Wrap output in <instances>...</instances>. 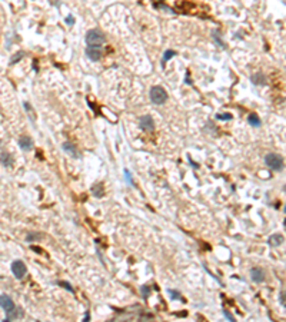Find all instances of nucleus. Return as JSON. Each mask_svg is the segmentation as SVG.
<instances>
[{"label":"nucleus","instance_id":"nucleus-1","mask_svg":"<svg viewBox=\"0 0 286 322\" xmlns=\"http://www.w3.org/2000/svg\"><path fill=\"white\" fill-rule=\"evenodd\" d=\"M106 37L103 32H100L99 29H90L86 33V43L88 46H102L105 43Z\"/></svg>","mask_w":286,"mask_h":322},{"label":"nucleus","instance_id":"nucleus-2","mask_svg":"<svg viewBox=\"0 0 286 322\" xmlns=\"http://www.w3.org/2000/svg\"><path fill=\"white\" fill-rule=\"evenodd\" d=\"M265 163L275 172H280L283 169V157L277 153H268L265 156Z\"/></svg>","mask_w":286,"mask_h":322},{"label":"nucleus","instance_id":"nucleus-3","mask_svg":"<svg viewBox=\"0 0 286 322\" xmlns=\"http://www.w3.org/2000/svg\"><path fill=\"white\" fill-rule=\"evenodd\" d=\"M149 96H150V100H152V103L154 105H163L166 100H167V93H166V90L162 88V86H153L150 92H149Z\"/></svg>","mask_w":286,"mask_h":322},{"label":"nucleus","instance_id":"nucleus-4","mask_svg":"<svg viewBox=\"0 0 286 322\" xmlns=\"http://www.w3.org/2000/svg\"><path fill=\"white\" fill-rule=\"evenodd\" d=\"M11 272H13V275H14L16 279H23L26 276V274H27V266H26V264L23 261L16 259L11 264Z\"/></svg>","mask_w":286,"mask_h":322},{"label":"nucleus","instance_id":"nucleus-5","mask_svg":"<svg viewBox=\"0 0 286 322\" xmlns=\"http://www.w3.org/2000/svg\"><path fill=\"white\" fill-rule=\"evenodd\" d=\"M0 306L4 309V312H6V316H7V315H10L11 312L14 311V308H16L14 302H13V299H11L9 295H0Z\"/></svg>","mask_w":286,"mask_h":322},{"label":"nucleus","instance_id":"nucleus-6","mask_svg":"<svg viewBox=\"0 0 286 322\" xmlns=\"http://www.w3.org/2000/svg\"><path fill=\"white\" fill-rule=\"evenodd\" d=\"M102 55H103L102 46H88V47H86V56H88L92 62L100 60Z\"/></svg>","mask_w":286,"mask_h":322},{"label":"nucleus","instance_id":"nucleus-7","mask_svg":"<svg viewBox=\"0 0 286 322\" xmlns=\"http://www.w3.org/2000/svg\"><path fill=\"white\" fill-rule=\"evenodd\" d=\"M249 274H250V279H252L253 282H256V284H262V282H265V279H266L265 271L259 266H253Z\"/></svg>","mask_w":286,"mask_h":322},{"label":"nucleus","instance_id":"nucleus-8","mask_svg":"<svg viewBox=\"0 0 286 322\" xmlns=\"http://www.w3.org/2000/svg\"><path fill=\"white\" fill-rule=\"evenodd\" d=\"M140 128H142L143 130H147V132H152L154 130V122H153V118L150 116V115H144L140 118Z\"/></svg>","mask_w":286,"mask_h":322},{"label":"nucleus","instance_id":"nucleus-9","mask_svg":"<svg viewBox=\"0 0 286 322\" xmlns=\"http://www.w3.org/2000/svg\"><path fill=\"white\" fill-rule=\"evenodd\" d=\"M17 143H19V146H20V149L24 150V152L33 149V140H32L29 136H22V137H19Z\"/></svg>","mask_w":286,"mask_h":322},{"label":"nucleus","instance_id":"nucleus-10","mask_svg":"<svg viewBox=\"0 0 286 322\" xmlns=\"http://www.w3.org/2000/svg\"><path fill=\"white\" fill-rule=\"evenodd\" d=\"M283 241H285L283 235H280V233H275V235H270V236H269V239H268V245L272 246V248H276V246H280V245L283 244Z\"/></svg>","mask_w":286,"mask_h":322},{"label":"nucleus","instance_id":"nucleus-11","mask_svg":"<svg viewBox=\"0 0 286 322\" xmlns=\"http://www.w3.org/2000/svg\"><path fill=\"white\" fill-rule=\"evenodd\" d=\"M62 149L66 152L67 155L72 156V157H80V155H79V152H77V149H76V146L72 143V142H65V143L62 145Z\"/></svg>","mask_w":286,"mask_h":322},{"label":"nucleus","instance_id":"nucleus-12","mask_svg":"<svg viewBox=\"0 0 286 322\" xmlns=\"http://www.w3.org/2000/svg\"><path fill=\"white\" fill-rule=\"evenodd\" d=\"M0 162H1V165H4L6 167H10L13 165V156L9 152H1L0 153Z\"/></svg>","mask_w":286,"mask_h":322},{"label":"nucleus","instance_id":"nucleus-13","mask_svg":"<svg viewBox=\"0 0 286 322\" xmlns=\"http://www.w3.org/2000/svg\"><path fill=\"white\" fill-rule=\"evenodd\" d=\"M248 123H249L250 126H253V128H259V126L262 125L260 119H259L258 115H255V113H250V115L248 116Z\"/></svg>","mask_w":286,"mask_h":322},{"label":"nucleus","instance_id":"nucleus-14","mask_svg":"<svg viewBox=\"0 0 286 322\" xmlns=\"http://www.w3.org/2000/svg\"><path fill=\"white\" fill-rule=\"evenodd\" d=\"M23 315V309L22 308H14V311L11 312L10 315L6 316V321H13V319H17V318H22Z\"/></svg>","mask_w":286,"mask_h":322},{"label":"nucleus","instance_id":"nucleus-15","mask_svg":"<svg viewBox=\"0 0 286 322\" xmlns=\"http://www.w3.org/2000/svg\"><path fill=\"white\" fill-rule=\"evenodd\" d=\"M252 83L253 85H265L266 83V78L262 73H258V75L252 76Z\"/></svg>","mask_w":286,"mask_h":322},{"label":"nucleus","instance_id":"nucleus-16","mask_svg":"<svg viewBox=\"0 0 286 322\" xmlns=\"http://www.w3.org/2000/svg\"><path fill=\"white\" fill-rule=\"evenodd\" d=\"M173 56H176V52H175V50H170V49H169V50H166L165 53H163V59H162V65H165L166 62H169V60H170V59H172Z\"/></svg>","mask_w":286,"mask_h":322},{"label":"nucleus","instance_id":"nucleus-17","mask_svg":"<svg viewBox=\"0 0 286 322\" xmlns=\"http://www.w3.org/2000/svg\"><path fill=\"white\" fill-rule=\"evenodd\" d=\"M232 116L231 113H218L216 115V119H219V120H232Z\"/></svg>","mask_w":286,"mask_h":322},{"label":"nucleus","instance_id":"nucleus-18","mask_svg":"<svg viewBox=\"0 0 286 322\" xmlns=\"http://www.w3.org/2000/svg\"><path fill=\"white\" fill-rule=\"evenodd\" d=\"M167 294L172 296V299H177V298H180V294L176 292V291H172V289H167Z\"/></svg>","mask_w":286,"mask_h":322},{"label":"nucleus","instance_id":"nucleus-19","mask_svg":"<svg viewBox=\"0 0 286 322\" xmlns=\"http://www.w3.org/2000/svg\"><path fill=\"white\" fill-rule=\"evenodd\" d=\"M57 284H59V285H62L65 289H67L69 292H75V289L72 288V286H70V284H67V282H57Z\"/></svg>","mask_w":286,"mask_h":322},{"label":"nucleus","instance_id":"nucleus-20","mask_svg":"<svg viewBox=\"0 0 286 322\" xmlns=\"http://www.w3.org/2000/svg\"><path fill=\"white\" fill-rule=\"evenodd\" d=\"M279 301H280V305H282V306H283V308H285V291H282V292H280V295H279Z\"/></svg>","mask_w":286,"mask_h":322},{"label":"nucleus","instance_id":"nucleus-21","mask_svg":"<svg viewBox=\"0 0 286 322\" xmlns=\"http://www.w3.org/2000/svg\"><path fill=\"white\" fill-rule=\"evenodd\" d=\"M66 23H67V24H69V26H72V24L75 23V17H73L72 14H69V16H67V17H66Z\"/></svg>","mask_w":286,"mask_h":322},{"label":"nucleus","instance_id":"nucleus-22","mask_svg":"<svg viewBox=\"0 0 286 322\" xmlns=\"http://www.w3.org/2000/svg\"><path fill=\"white\" fill-rule=\"evenodd\" d=\"M223 315H225V316L228 318V321H231V322L235 321V318H233V316H232V315H231V313H229L228 311H226V309H223Z\"/></svg>","mask_w":286,"mask_h":322},{"label":"nucleus","instance_id":"nucleus-23","mask_svg":"<svg viewBox=\"0 0 286 322\" xmlns=\"http://www.w3.org/2000/svg\"><path fill=\"white\" fill-rule=\"evenodd\" d=\"M142 294L144 295V298H147V296H149V288H147V286H143V288H142Z\"/></svg>","mask_w":286,"mask_h":322},{"label":"nucleus","instance_id":"nucleus-24","mask_svg":"<svg viewBox=\"0 0 286 322\" xmlns=\"http://www.w3.org/2000/svg\"><path fill=\"white\" fill-rule=\"evenodd\" d=\"M189 163H190V165H192V166H193V167H198V165H196V163H193V162H192L190 159H189Z\"/></svg>","mask_w":286,"mask_h":322}]
</instances>
